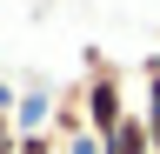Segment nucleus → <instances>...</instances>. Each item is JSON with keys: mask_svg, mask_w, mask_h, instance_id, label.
<instances>
[{"mask_svg": "<svg viewBox=\"0 0 160 154\" xmlns=\"http://www.w3.org/2000/svg\"><path fill=\"white\" fill-rule=\"evenodd\" d=\"M47 134H53V141H80V134H87V94H80V81L73 87H53V121H47Z\"/></svg>", "mask_w": 160, "mask_h": 154, "instance_id": "1", "label": "nucleus"}, {"mask_svg": "<svg viewBox=\"0 0 160 154\" xmlns=\"http://www.w3.org/2000/svg\"><path fill=\"white\" fill-rule=\"evenodd\" d=\"M47 121H53V87H20L13 134H47Z\"/></svg>", "mask_w": 160, "mask_h": 154, "instance_id": "2", "label": "nucleus"}, {"mask_svg": "<svg viewBox=\"0 0 160 154\" xmlns=\"http://www.w3.org/2000/svg\"><path fill=\"white\" fill-rule=\"evenodd\" d=\"M100 154H153V134H147V114H127V121H120L107 141H100Z\"/></svg>", "mask_w": 160, "mask_h": 154, "instance_id": "3", "label": "nucleus"}, {"mask_svg": "<svg viewBox=\"0 0 160 154\" xmlns=\"http://www.w3.org/2000/svg\"><path fill=\"white\" fill-rule=\"evenodd\" d=\"M13 154H60V141H53V134H20Z\"/></svg>", "mask_w": 160, "mask_h": 154, "instance_id": "4", "label": "nucleus"}, {"mask_svg": "<svg viewBox=\"0 0 160 154\" xmlns=\"http://www.w3.org/2000/svg\"><path fill=\"white\" fill-rule=\"evenodd\" d=\"M60 154H100V141H93V134H80V141H60Z\"/></svg>", "mask_w": 160, "mask_h": 154, "instance_id": "5", "label": "nucleus"}, {"mask_svg": "<svg viewBox=\"0 0 160 154\" xmlns=\"http://www.w3.org/2000/svg\"><path fill=\"white\" fill-rule=\"evenodd\" d=\"M140 81H160V54H147V61H140Z\"/></svg>", "mask_w": 160, "mask_h": 154, "instance_id": "6", "label": "nucleus"}, {"mask_svg": "<svg viewBox=\"0 0 160 154\" xmlns=\"http://www.w3.org/2000/svg\"><path fill=\"white\" fill-rule=\"evenodd\" d=\"M147 134H153V154H160V107L147 114Z\"/></svg>", "mask_w": 160, "mask_h": 154, "instance_id": "7", "label": "nucleus"}]
</instances>
